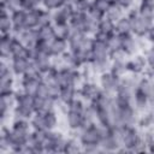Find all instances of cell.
Returning <instances> with one entry per match:
<instances>
[{
	"mask_svg": "<svg viewBox=\"0 0 154 154\" xmlns=\"http://www.w3.org/2000/svg\"><path fill=\"white\" fill-rule=\"evenodd\" d=\"M126 14V12L120 7V6H118L116 2H113V4H111L109 5V7H108V10H107V12H106V17L108 18V19H111L112 22H117V20H119L120 18H123L124 16Z\"/></svg>",
	"mask_w": 154,
	"mask_h": 154,
	"instance_id": "cell-18",
	"label": "cell"
},
{
	"mask_svg": "<svg viewBox=\"0 0 154 154\" xmlns=\"http://www.w3.org/2000/svg\"><path fill=\"white\" fill-rule=\"evenodd\" d=\"M1 4L6 6L11 14L16 11L22 10V0H1Z\"/></svg>",
	"mask_w": 154,
	"mask_h": 154,
	"instance_id": "cell-29",
	"label": "cell"
},
{
	"mask_svg": "<svg viewBox=\"0 0 154 154\" xmlns=\"http://www.w3.org/2000/svg\"><path fill=\"white\" fill-rule=\"evenodd\" d=\"M120 79L119 77H117L116 75H113L111 71H107V72H103L101 75L97 76V83L100 85V88L108 93V94H112L114 95L118 87H119V83H120Z\"/></svg>",
	"mask_w": 154,
	"mask_h": 154,
	"instance_id": "cell-3",
	"label": "cell"
},
{
	"mask_svg": "<svg viewBox=\"0 0 154 154\" xmlns=\"http://www.w3.org/2000/svg\"><path fill=\"white\" fill-rule=\"evenodd\" d=\"M76 1L77 0H64V6H69V7H72L73 8Z\"/></svg>",
	"mask_w": 154,
	"mask_h": 154,
	"instance_id": "cell-38",
	"label": "cell"
},
{
	"mask_svg": "<svg viewBox=\"0 0 154 154\" xmlns=\"http://www.w3.org/2000/svg\"><path fill=\"white\" fill-rule=\"evenodd\" d=\"M149 100H150V108H153V107H154V90H153V93H152Z\"/></svg>",
	"mask_w": 154,
	"mask_h": 154,
	"instance_id": "cell-39",
	"label": "cell"
},
{
	"mask_svg": "<svg viewBox=\"0 0 154 154\" xmlns=\"http://www.w3.org/2000/svg\"><path fill=\"white\" fill-rule=\"evenodd\" d=\"M24 26H25V29H37L38 28V10L26 11Z\"/></svg>",
	"mask_w": 154,
	"mask_h": 154,
	"instance_id": "cell-21",
	"label": "cell"
},
{
	"mask_svg": "<svg viewBox=\"0 0 154 154\" xmlns=\"http://www.w3.org/2000/svg\"><path fill=\"white\" fill-rule=\"evenodd\" d=\"M51 48H52V57L53 58L54 57H61L67 51H70L67 40L63 38V37H55L51 42Z\"/></svg>",
	"mask_w": 154,
	"mask_h": 154,
	"instance_id": "cell-12",
	"label": "cell"
},
{
	"mask_svg": "<svg viewBox=\"0 0 154 154\" xmlns=\"http://www.w3.org/2000/svg\"><path fill=\"white\" fill-rule=\"evenodd\" d=\"M122 36V46L120 48L128 54V57H132L137 53H141L140 48V37H136L132 32Z\"/></svg>",
	"mask_w": 154,
	"mask_h": 154,
	"instance_id": "cell-5",
	"label": "cell"
},
{
	"mask_svg": "<svg viewBox=\"0 0 154 154\" xmlns=\"http://www.w3.org/2000/svg\"><path fill=\"white\" fill-rule=\"evenodd\" d=\"M91 52H93V60H101V59H108L111 51L105 41L97 40L93 37V46H91Z\"/></svg>",
	"mask_w": 154,
	"mask_h": 154,
	"instance_id": "cell-8",
	"label": "cell"
},
{
	"mask_svg": "<svg viewBox=\"0 0 154 154\" xmlns=\"http://www.w3.org/2000/svg\"><path fill=\"white\" fill-rule=\"evenodd\" d=\"M109 51H117V49H120V46H122V36L119 34H117L116 31H113L112 34L108 35L107 37V41H106Z\"/></svg>",
	"mask_w": 154,
	"mask_h": 154,
	"instance_id": "cell-25",
	"label": "cell"
},
{
	"mask_svg": "<svg viewBox=\"0 0 154 154\" xmlns=\"http://www.w3.org/2000/svg\"><path fill=\"white\" fill-rule=\"evenodd\" d=\"M126 17L130 19V23H131V31L132 34L136 36V37H144L146 34L148 32L149 28L154 24L153 20H149V19H146L143 17H141L138 14V11H137V6L129 10L126 12Z\"/></svg>",
	"mask_w": 154,
	"mask_h": 154,
	"instance_id": "cell-1",
	"label": "cell"
},
{
	"mask_svg": "<svg viewBox=\"0 0 154 154\" xmlns=\"http://www.w3.org/2000/svg\"><path fill=\"white\" fill-rule=\"evenodd\" d=\"M64 6V0H42V7L48 11H55Z\"/></svg>",
	"mask_w": 154,
	"mask_h": 154,
	"instance_id": "cell-31",
	"label": "cell"
},
{
	"mask_svg": "<svg viewBox=\"0 0 154 154\" xmlns=\"http://www.w3.org/2000/svg\"><path fill=\"white\" fill-rule=\"evenodd\" d=\"M90 6H91V0H77L73 6V11L79 13H87Z\"/></svg>",
	"mask_w": 154,
	"mask_h": 154,
	"instance_id": "cell-30",
	"label": "cell"
},
{
	"mask_svg": "<svg viewBox=\"0 0 154 154\" xmlns=\"http://www.w3.org/2000/svg\"><path fill=\"white\" fill-rule=\"evenodd\" d=\"M114 31L119 35H126V34L132 32L131 31V23H130V19L126 17V14L114 23Z\"/></svg>",
	"mask_w": 154,
	"mask_h": 154,
	"instance_id": "cell-19",
	"label": "cell"
},
{
	"mask_svg": "<svg viewBox=\"0 0 154 154\" xmlns=\"http://www.w3.org/2000/svg\"><path fill=\"white\" fill-rule=\"evenodd\" d=\"M13 22L11 14H0V32L1 35H12Z\"/></svg>",
	"mask_w": 154,
	"mask_h": 154,
	"instance_id": "cell-20",
	"label": "cell"
},
{
	"mask_svg": "<svg viewBox=\"0 0 154 154\" xmlns=\"http://www.w3.org/2000/svg\"><path fill=\"white\" fill-rule=\"evenodd\" d=\"M75 11L72 7L61 6L60 8L52 11V24H64L69 23L71 17L73 16Z\"/></svg>",
	"mask_w": 154,
	"mask_h": 154,
	"instance_id": "cell-9",
	"label": "cell"
},
{
	"mask_svg": "<svg viewBox=\"0 0 154 154\" xmlns=\"http://www.w3.org/2000/svg\"><path fill=\"white\" fill-rule=\"evenodd\" d=\"M118 6H120L125 12L137 6V0H116L114 1Z\"/></svg>",
	"mask_w": 154,
	"mask_h": 154,
	"instance_id": "cell-35",
	"label": "cell"
},
{
	"mask_svg": "<svg viewBox=\"0 0 154 154\" xmlns=\"http://www.w3.org/2000/svg\"><path fill=\"white\" fill-rule=\"evenodd\" d=\"M36 96H41V97H49L48 96V84L43 81L40 82L38 84V88H37V91L35 94Z\"/></svg>",
	"mask_w": 154,
	"mask_h": 154,
	"instance_id": "cell-36",
	"label": "cell"
},
{
	"mask_svg": "<svg viewBox=\"0 0 154 154\" xmlns=\"http://www.w3.org/2000/svg\"><path fill=\"white\" fill-rule=\"evenodd\" d=\"M126 69H128V73L138 75V76L144 75L148 69V65H147V61H146L143 54L137 53L132 57H129V59L126 61Z\"/></svg>",
	"mask_w": 154,
	"mask_h": 154,
	"instance_id": "cell-4",
	"label": "cell"
},
{
	"mask_svg": "<svg viewBox=\"0 0 154 154\" xmlns=\"http://www.w3.org/2000/svg\"><path fill=\"white\" fill-rule=\"evenodd\" d=\"M128 61V60H126ZM126 61H112L109 71L116 75L119 78H123L124 76L128 75V69H126Z\"/></svg>",
	"mask_w": 154,
	"mask_h": 154,
	"instance_id": "cell-22",
	"label": "cell"
},
{
	"mask_svg": "<svg viewBox=\"0 0 154 154\" xmlns=\"http://www.w3.org/2000/svg\"><path fill=\"white\" fill-rule=\"evenodd\" d=\"M65 117V124L69 131H79L84 126V116L82 112L67 111Z\"/></svg>",
	"mask_w": 154,
	"mask_h": 154,
	"instance_id": "cell-6",
	"label": "cell"
},
{
	"mask_svg": "<svg viewBox=\"0 0 154 154\" xmlns=\"http://www.w3.org/2000/svg\"><path fill=\"white\" fill-rule=\"evenodd\" d=\"M146 61H147V65L148 67H154V46H149L148 48H146L143 52H142Z\"/></svg>",
	"mask_w": 154,
	"mask_h": 154,
	"instance_id": "cell-33",
	"label": "cell"
},
{
	"mask_svg": "<svg viewBox=\"0 0 154 154\" xmlns=\"http://www.w3.org/2000/svg\"><path fill=\"white\" fill-rule=\"evenodd\" d=\"M107 1H108V2H111V4H113V2L116 1V0H107Z\"/></svg>",
	"mask_w": 154,
	"mask_h": 154,
	"instance_id": "cell-40",
	"label": "cell"
},
{
	"mask_svg": "<svg viewBox=\"0 0 154 154\" xmlns=\"http://www.w3.org/2000/svg\"><path fill=\"white\" fill-rule=\"evenodd\" d=\"M30 59L28 58H12L10 60V67L16 77H23L28 71Z\"/></svg>",
	"mask_w": 154,
	"mask_h": 154,
	"instance_id": "cell-10",
	"label": "cell"
},
{
	"mask_svg": "<svg viewBox=\"0 0 154 154\" xmlns=\"http://www.w3.org/2000/svg\"><path fill=\"white\" fill-rule=\"evenodd\" d=\"M97 31L105 32V34H112L114 31V22L108 19L106 16L97 23Z\"/></svg>",
	"mask_w": 154,
	"mask_h": 154,
	"instance_id": "cell-26",
	"label": "cell"
},
{
	"mask_svg": "<svg viewBox=\"0 0 154 154\" xmlns=\"http://www.w3.org/2000/svg\"><path fill=\"white\" fill-rule=\"evenodd\" d=\"M36 51L38 53H42V54H47L49 57H52V48H51V42H47V41H41L38 40L36 46H35Z\"/></svg>",
	"mask_w": 154,
	"mask_h": 154,
	"instance_id": "cell-32",
	"label": "cell"
},
{
	"mask_svg": "<svg viewBox=\"0 0 154 154\" xmlns=\"http://www.w3.org/2000/svg\"><path fill=\"white\" fill-rule=\"evenodd\" d=\"M48 24H52V11H48L43 7L38 8V28Z\"/></svg>",
	"mask_w": 154,
	"mask_h": 154,
	"instance_id": "cell-27",
	"label": "cell"
},
{
	"mask_svg": "<svg viewBox=\"0 0 154 154\" xmlns=\"http://www.w3.org/2000/svg\"><path fill=\"white\" fill-rule=\"evenodd\" d=\"M13 36L12 35H1V40H0V58L2 60H7L10 61L11 58V42H12Z\"/></svg>",
	"mask_w": 154,
	"mask_h": 154,
	"instance_id": "cell-15",
	"label": "cell"
},
{
	"mask_svg": "<svg viewBox=\"0 0 154 154\" xmlns=\"http://www.w3.org/2000/svg\"><path fill=\"white\" fill-rule=\"evenodd\" d=\"M132 105L136 108L138 113H143L150 108V100L149 96L146 95L144 93L140 91L138 89L135 90L134 93V99H132Z\"/></svg>",
	"mask_w": 154,
	"mask_h": 154,
	"instance_id": "cell-11",
	"label": "cell"
},
{
	"mask_svg": "<svg viewBox=\"0 0 154 154\" xmlns=\"http://www.w3.org/2000/svg\"><path fill=\"white\" fill-rule=\"evenodd\" d=\"M10 52H11V58H28L29 59V49L16 37L12 38Z\"/></svg>",
	"mask_w": 154,
	"mask_h": 154,
	"instance_id": "cell-13",
	"label": "cell"
},
{
	"mask_svg": "<svg viewBox=\"0 0 154 154\" xmlns=\"http://www.w3.org/2000/svg\"><path fill=\"white\" fill-rule=\"evenodd\" d=\"M42 7V0H22V10L34 11Z\"/></svg>",
	"mask_w": 154,
	"mask_h": 154,
	"instance_id": "cell-28",
	"label": "cell"
},
{
	"mask_svg": "<svg viewBox=\"0 0 154 154\" xmlns=\"http://www.w3.org/2000/svg\"><path fill=\"white\" fill-rule=\"evenodd\" d=\"M78 96V88L75 85H64L60 87V95H59V101L69 103L73 99Z\"/></svg>",
	"mask_w": 154,
	"mask_h": 154,
	"instance_id": "cell-14",
	"label": "cell"
},
{
	"mask_svg": "<svg viewBox=\"0 0 154 154\" xmlns=\"http://www.w3.org/2000/svg\"><path fill=\"white\" fill-rule=\"evenodd\" d=\"M64 153L67 154H73V153H83V147L78 137L75 136H69L65 142L64 147Z\"/></svg>",
	"mask_w": 154,
	"mask_h": 154,
	"instance_id": "cell-16",
	"label": "cell"
},
{
	"mask_svg": "<svg viewBox=\"0 0 154 154\" xmlns=\"http://www.w3.org/2000/svg\"><path fill=\"white\" fill-rule=\"evenodd\" d=\"M102 89L100 88L97 81H84L78 88V96L87 103H90L96 100L101 94Z\"/></svg>",
	"mask_w": 154,
	"mask_h": 154,
	"instance_id": "cell-2",
	"label": "cell"
},
{
	"mask_svg": "<svg viewBox=\"0 0 154 154\" xmlns=\"http://www.w3.org/2000/svg\"><path fill=\"white\" fill-rule=\"evenodd\" d=\"M54 26V31L57 37H63V38H69V36L72 32V29L70 26L69 23H64V24H53Z\"/></svg>",
	"mask_w": 154,
	"mask_h": 154,
	"instance_id": "cell-24",
	"label": "cell"
},
{
	"mask_svg": "<svg viewBox=\"0 0 154 154\" xmlns=\"http://www.w3.org/2000/svg\"><path fill=\"white\" fill-rule=\"evenodd\" d=\"M100 147L103 153H113V152H118L122 148V142L107 130L106 135L102 137L100 142Z\"/></svg>",
	"mask_w": 154,
	"mask_h": 154,
	"instance_id": "cell-7",
	"label": "cell"
},
{
	"mask_svg": "<svg viewBox=\"0 0 154 154\" xmlns=\"http://www.w3.org/2000/svg\"><path fill=\"white\" fill-rule=\"evenodd\" d=\"M25 16H26V11L24 10H19L16 11L11 14L12 22H13V29H25L24 23H25Z\"/></svg>",
	"mask_w": 154,
	"mask_h": 154,
	"instance_id": "cell-23",
	"label": "cell"
},
{
	"mask_svg": "<svg viewBox=\"0 0 154 154\" xmlns=\"http://www.w3.org/2000/svg\"><path fill=\"white\" fill-rule=\"evenodd\" d=\"M37 35H38V40L47 41V42H52L57 37L53 24H48V25L37 28Z\"/></svg>",
	"mask_w": 154,
	"mask_h": 154,
	"instance_id": "cell-17",
	"label": "cell"
},
{
	"mask_svg": "<svg viewBox=\"0 0 154 154\" xmlns=\"http://www.w3.org/2000/svg\"><path fill=\"white\" fill-rule=\"evenodd\" d=\"M144 38L148 41V43H149V45L154 46V24L149 28V30H148V32L146 34Z\"/></svg>",
	"mask_w": 154,
	"mask_h": 154,
	"instance_id": "cell-37",
	"label": "cell"
},
{
	"mask_svg": "<svg viewBox=\"0 0 154 154\" xmlns=\"http://www.w3.org/2000/svg\"><path fill=\"white\" fill-rule=\"evenodd\" d=\"M109 5H111V2H108L107 0H93L91 1V6L96 10H99L100 12H102L103 14H106Z\"/></svg>",
	"mask_w": 154,
	"mask_h": 154,
	"instance_id": "cell-34",
	"label": "cell"
}]
</instances>
